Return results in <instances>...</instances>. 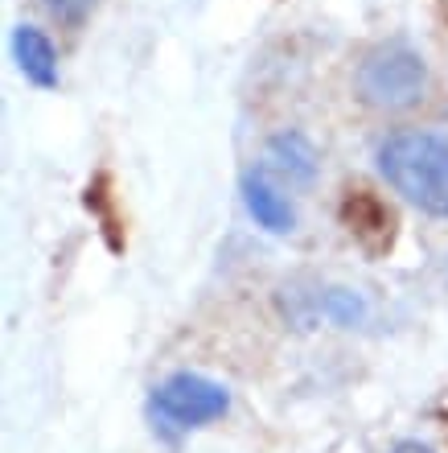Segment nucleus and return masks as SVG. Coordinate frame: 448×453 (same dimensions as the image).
I'll list each match as a JSON object with an SVG mask.
<instances>
[{"mask_svg": "<svg viewBox=\"0 0 448 453\" xmlns=\"http://www.w3.org/2000/svg\"><path fill=\"white\" fill-rule=\"evenodd\" d=\"M378 173L424 215L448 219V141L424 128L391 132L378 144Z\"/></svg>", "mask_w": 448, "mask_h": 453, "instance_id": "nucleus-1", "label": "nucleus"}, {"mask_svg": "<svg viewBox=\"0 0 448 453\" xmlns=\"http://www.w3.org/2000/svg\"><path fill=\"white\" fill-rule=\"evenodd\" d=\"M358 99L378 111H407L415 108L428 91L424 54L407 42H383L358 66Z\"/></svg>", "mask_w": 448, "mask_h": 453, "instance_id": "nucleus-2", "label": "nucleus"}, {"mask_svg": "<svg viewBox=\"0 0 448 453\" xmlns=\"http://www.w3.org/2000/svg\"><path fill=\"white\" fill-rule=\"evenodd\" d=\"M226 408H231V395H226L223 383L194 375V371L169 375L153 392V417L161 429H178V433L201 429V425L223 417Z\"/></svg>", "mask_w": 448, "mask_h": 453, "instance_id": "nucleus-3", "label": "nucleus"}, {"mask_svg": "<svg viewBox=\"0 0 448 453\" xmlns=\"http://www.w3.org/2000/svg\"><path fill=\"white\" fill-rule=\"evenodd\" d=\"M263 161L288 186H308V181L317 178V149L300 132H276L268 141V149H263Z\"/></svg>", "mask_w": 448, "mask_h": 453, "instance_id": "nucleus-4", "label": "nucleus"}, {"mask_svg": "<svg viewBox=\"0 0 448 453\" xmlns=\"http://www.w3.org/2000/svg\"><path fill=\"white\" fill-rule=\"evenodd\" d=\"M12 58L17 71L29 79L34 87H58V50L37 25H17L12 29Z\"/></svg>", "mask_w": 448, "mask_h": 453, "instance_id": "nucleus-5", "label": "nucleus"}, {"mask_svg": "<svg viewBox=\"0 0 448 453\" xmlns=\"http://www.w3.org/2000/svg\"><path fill=\"white\" fill-rule=\"evenodd\" d=\"M243 206H247V215L271 231V235H288L296 226V211L292 203L284 198V190H276L263 173H247L243 178Z\"/></svg>", "mask_w": 448, "mask_h": 453, "instance_id": "nucleus-6", "label": "nucleus"}, {"mask_svg": "<svg viewBox=\"0 0 448 453\" xmlns=\"http://www.w3.org/2000/svg\"><path fill=\"white\" fill-rule=\"evenodd\" d=\"M321 318L333 326H362L366 318V301L354 288H325L321 293Z\"/></svg>", "mask_w": 448, "mask_h": 453, "instance_id": "nucleus-7", "label": "nucleus"}, {"mask_svg": "<svg viewBox=\"0 0 448 453\" xmlns=\"http://www.w3.org/2000/svg\"><path fill=\"white\" fill-rule=\"evenodd\" d=\"M46 4H49V12H54V21H62L66 29H79L95 9V0H46Z\"/></svg>", "mask_w": 448, "mask_h": 453, "instance_id": "nucleus-8", "label": "nucleus"}, {"mask_svg": "<svg viewBox=\"0 0 448 453\" xmlns=\"http://www.w3.org/2000/svg\"><path fill=\"white\" fill-rule=\"evenodd\" d=\"M391 453H437V449H428V445H420V441H399Z\"/></svg>", "mask_w": 448, "mask_h": 453, "instance_id": "nucleus-9", "label": "nucleus"}]
</instances>
